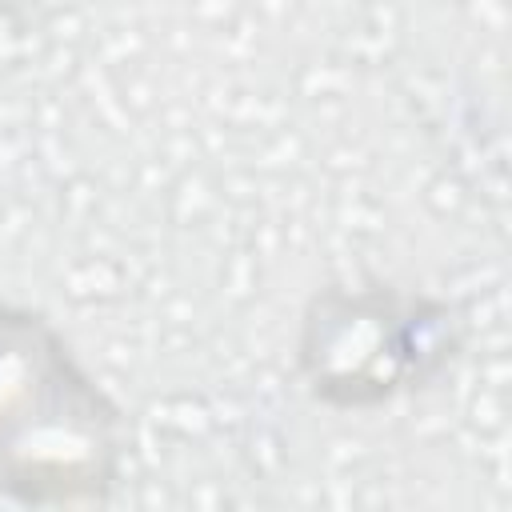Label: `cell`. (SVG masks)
<instances>
[{
	"label": "cell",
	"instance_id": "obj_1",
	"mask_svg": "<svg viewBox=\"0 0 512 512\" xmlns=\"http://www.w3.org/2000/svg\"><path fill=\"white\" fill-rule=\"evenodd\" d=\"M128 452L132 420L72 336L44 308L0 296V500L108 508Z\"/></svg>",
	"mask_w": 512,
	"mask_h": 512
},
{
	"label": "cell",
	"instance_id": "obj_2",
	"mask_svg": "<svg viewBox=\"0 0 512 512\" xmlns=\"http://www.w3.org/2000/svg\"><path fill=\"white\" fill-rule=\"evenodd\" d=\"M468 312L460 300L384 280H328L296 316L292 368L312 404L368 416L432 392L460 364Z\"/></svg>",
	"mask_w": 512,
	"mask_h": 512
}]
</instances>
